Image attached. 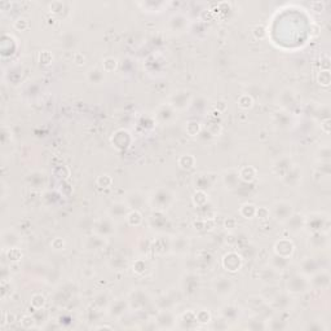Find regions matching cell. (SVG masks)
Wrapping results in <instances>:
<instances>
[{
	"label": "cell",
	"mask_w": 331,
	"mask_h": 331,
	"mask_svg": "<svg viewBox=\"0 0 331 331\" xmlns=\"http://www.w3.org/2000/svg\"><path fill=\"white\" fill-rule=\"evenodd\" d=\"M176 316L171 309L159 310L158 316L155 318V322L161 329H172L176 325Z\"/></svg>",
	"instance_id": "cell-22"
},
{
	"label": "cell",
	"mask_w": 331,
	"mask_h": 331,
	"mask_svg": "<svg viewBox=\"0 0 331 331\" xmlns=\"http://www.w3.org/2000/svg\"><path fill=\"white\" fill-rule=\"evenodd\" d=\"M318 79H320V83L322 86H329L330 84V72H329V70H322Z\"/></svg>",
	"instance_id": "cell-53"
},
{
	"label": "cell",
	"mask_w": 331,
	"mask_h": 331,
	"mask_svg": "<svg viewBox=\"0 0 331 331\" xmlns=\"http://www.w3.org/2000/svg\"><path fill=\"white\" fill-rule=\"evenodd\" d=\"M286 288L290 295H303L310 290L309 277H307L304 274L294 273L290 276L286 282Z\"/></svg>",
	"instance_id": "cell-2"
},
{
	"label": "cell",
	"mask_w": 331,
	"mask_h": 331,
	"mask_svg": "<svg viewBox=\"0 0 331 331\" xmlns=\"http://www.w3.org/2000/svg\"><path fill=\"white\" fill-rule=\"evenodd\" d=\"M197 320L201 324H206V322H209L210 321V314L206 312V310H199L198 313H197Z\"/></svg>",
	"instance_id": "cell-55"
},
{
	"label": "cell",
	"mask_w": 331,
	"mask_h": 331,
	"mask_svg": "<svg viewBox=\"0 0 331 331\" xmlns=\"http://www.w3.org/2000/svg\"><path fill=\"white\" fill-rule=\"evenodd\" d=\"M201 276L195 273V272H191V270L184 273L180 280L181 292L185 296H189V298L198 294L199 290H201Z\"/></svg>",
	"instance_id": "cell-3"
},
{
	"label": "cell",
	"mask_w": 331,
	"mask_h": 331,
	"mask_svg": "<svg viewBox=\"0 0 331 331\" xmlns=\"http://www.w3.org/2000/svg\"><path fill=\"white\" fill-rule=\"evenodd\" d=\"M320 158L321 162H329L330 161V148L329 146H324V148H321L320 151Z\"/></svg>",
	"instance_id": "cell-54"
},
{
	"label": "cell",
	"mask_w": 331,
	"mask_h": 331,
	"mask_svg": "<svg viewBox=\"0 0 331 331\" xmlns=\"http://www.w3.org/2000/svg\"><path fill=\"white\" fill-rule=\"evenodd\" d=\"M133 272H136L137 274H142L146 272V263L144 260H137L136 263L133 264Z\"/></svg>",
	"instance_id": "cell-52"
},
{
	"label": "cell",
	"mask_w": 331,
	"mask_h": 331,
	"mask_svg": "<svg viewBox=\"0 0 331 331\" xmlns=\"http://www.w3.org/2000/svg\"><path fill=\"white\" fill-rule=\"evenodd\" d=\"M282 180L288 187H296L302 181V169L298 166L294 165L291 168L288 169V172L282 177Z\"/></svg>",
	"instance_id": "cell-31"
},
{
	"label": "cell",
	"mask_w": 331,
	"mask_h": 331,
	"mask_svg": "<svg viewBox=\"0 0 331 331\" xmlns=\"http://www.w3.org/2000/svg\"><path fill=\"white\" fill-rule=\"evenodd\" d=\"M177 296L173 294V292H168V294H163L162 296H159L157 299V307H158L159 310H166V309H172L173 307L176 306Z\"/></svg>",
	"instance_id": "cell-32"
},
{
	"label": "cell",
	"mask_w": 331,
	"mask_h": 331,
	"mask_svg": "<svg viewBox=\"0 0 331 331\" xmlns=\"http://www.w3.org/2000/svg\"><path fill=\"white\" fill-rule=\"evenodd\" d=\"M291 296H290V294L288 292H278L277 295L274 296L272 300H270L268 304H269L273 309L276 310H280V312H284V310H287L288 308H290V306H291Z\"/></svg>",
	"instance_id": "cell-20"
},
{
	"label": "cell",
	"mask_w": 331,
	"mask_h": 331,
	"mask_svg": "<svg viewBox=\"0 0 331 331\" xmlns=\"http://www.w3.org/2000/svg\"><path fill=\"white\" fill-rule=\"evenodd\" d=\"M239 171V179H242L246 183H251L254 179L256 177V171L255 168H252V167H243V168L238 169Z\"/></svg>",
	"instance_id": "cell-42"
},
{
	"label": "cell",
	"mask_w": 331,
	"mask_h": 331,
	"mask_svg": "<svg viewBox=\"0 0 331 331\" xmlns=\"http://www.w3.org/2000/svg\"><path fill=\"white\" fill-rule=\"evenodd\" d=\"M256 207L254 205H251V203H245V205L242 206L241 207V215L243 216V217H246V219H252L254 216H256Z\"/></svg>",
	"instance_id": "cell-45"
},
{
	"label": "cell",
	"mask_w": 331,
	"mask_h": 331,
	"mask_svg": "<svg viewBox=\"0 0 331 331\" xmlns=\"http://www.w3.org/2000/svg\"><path fill=\"white\" fill-rule=\"evenodd\" d=\"M220 314L227 322H234L241 317V309L237 306L233 304H227L220 309Z\"/></svg>",
	"instance_id": "cell-33"
},
{
	"label": "cell",
	"mask_w": 331,
	"mask_h": 331,
	"mask_svg": "<svg viewBox=\"0 0 331 331\" xmlns=\"http://www.w3.org/2000/svg\"><path fill=\"white\" fill-rule=\"evenodd\" d=\"M273 250L274 254H277V255L284 256V258H291L294 251H295V247H294V243L290 239L282 238V239L276 242Z\"/></svg>",
	"instance_id": "cell-25"
},
{
	"label": "cell",
	"mask_w": 331,
	"mask_h": 331,
	"mask_svg": "<svg viewBox=\"0 0 331 331\" xmlns=\"http://www.w3.org/2000/svg\"><path fill=\"white\" fill-rule=\"evenodd\" d=\"M175 113H176V110L169 104L162 105V106H159L157 113H155V118L159 123H168L175 118Z\"/></svg>",
	"instance_id": "cell-30"
},
{
	"label": "cell",
	"mask_w": 331,
	"mask_h": 331,
	"mask_svg": "<svg viewBox=\"0 0 331 331\" xmlns=\"http://www.w3.org/2000/svg\"><path fill=\"white\" fill-rule=\"evenodd\" d=\"M266 328L273 329V330H282V329L287 328V321L281 320L280 317H277V318H272V320H270V325L268 324Z\"/></svg>",
	"instance_id": "cell-47"
},
{
	"label": "cell",
	"mask_w": 331,
	"mask_h": 331,
	"mask_svg": "<svg viewBox=\"0 0 331 331\" xmlns=\"http://www.w3.org/2000/svg\"><path fill=\"white\" fill-rule=\"evenodd\" d=\"M215 175L213 173H206L201 172L194 175L193 177V184H194L195 189L198 191H207L210 189H213V184H215V179H213Z\"/></svg>",
	"instance_id": "cell-13"
},
{
	"label": "cell",
	"mask_w": 331,
	"mask_h": 331,
	"mask_svg": "<svg viewBox=\"0 0 331 331\" xmlns=\"http://www.w3.org/2000/svg\"><path fill=\"white\" fill-rule=\"evenodd\" d=\"M106 247V238L97 236V234H91L83 238L82 248L87 252H97L102 248Z\"/></svg>",
	"instance_id": "cell-9"
},
{
	"label": "cell",
	"mask_w": 331,
	"mask_h": 331,
	"mask_svg": "<svg viewBox=\"0 0 331 331\" xmlns=\"http://www.w3.org/2000/svg\"><path fill=\"white\" fill-rule=\"evenodd\" d=\"M304 227H307L312 233L313 232H328L329 227V219L328 216L322 215V213H312V215L307 216Z\"/></svg>",
	"instance_id": "cell-8"
},
{
	"label": "cell",
	"mask_w": 331,
	"mask_h": 331,
	"mask_svg": "<svg viewBox=\"0 0 331 331\" xmlns=\"http://www.w3.org/2000/svg\"><path fill=\"white\" fill-rule=\"evenodd\" d=\"M60 44H61V47L66 50H71L79 44V39H78V36L75 35L74 33H65L61 35V39H60Z\"/></svg>",
	"instance_id": "cell-37"
},
{
	"label": "cell",
	"mask_w": 331,
	"mask_h": 331,
	"mask_svg": "<svg viewBox=\"0 0 331 331\" xmlns=\"http://www.w3.org/2000/svg\"><path fill=\"white\" fill-rule=\"evenodd\" d=\"M130 309V304L127 299H116L112 300V303L108 307V313L110 317L114 318H120L127 313V310Z\"/></svg>",
	"instance_id": "cell-15"
},
{
	"label": "cell",
	"mask_w": 331,
	"mask_h": 331,
	"mask_svg": "<svg viewBox=\"0 0 331 331\" xmlns=\"http://www.w3.org/2000/svg\"><path fill=\"white\" fill-rule=\"evenodd\" d=\"M110 266L113 269L122 270L127 266V258L123 255H116L110 259Z\"/></svg>",
	"instance_id": "cell-44"
},
{
	"label": "cell",
	"mask_w": 331,
	"mask_h": 331,
	"mask_svg": "<svg viewBox=\"0 0 331 331\" xmlns=\"http://www.w3.org/2000/svg\"><path fill=\"white\" fill-rule=\"evenodd\" d=\"M131 213V209L127 206V203L124 201L123 202H114L110 205L108 210V215L112 217L114 221H118V220H124L127 219L128 213Z\"/></svg>",
	"instance_id": "cell-14"
},
{
	"label": "cell",
	"mask_w": 331,
	"mask_h": 331,
	"mask_svg": "<svg viewBox=\"0 0 331 331\" xmlns=\"http://www.w3.org/2000/svg\"><path fill=\"white\" fill-rule=\"evenodd\" d=\"M21 236L16 229H7L1 233V246L4 250L18 247L21 245Z\"/></svg>",
	"instance_id": "cell-16"
},
{
	"label": "cell",
	"mask_w": 331,
	"mask_h": 331,
	"mask_svg": "<svg viewBox=\"0 0 331 331\" xmlns=\"http://www.w3.org/2000/svg\"><path fill=\"white\" fill-rule=\"evenodd\" d=\"M273 122L274 124L277 127H280V128H287V127H290V124L292 123V119L291 117L288 116V113L278 112L274 113Z\"/></svg>",
	"instance_id": "cell-39"
},
{
	"label": "cell",
	"mask_w": 331,
	"mask_h": 331,
	"mask_svg": "<svg viewBox=\"0 0 331 331\" xmlns=\"http://www.w3.org/2000/svg\"><path fill=\"white\" fill-rule=\"evenodd\" d=\"M87 79L92 84H101L105 80V70L98 66H92L87 71Z\"/></svg>",
	"instance_id": "cell-36"
},
{
	"label": "cell",
	"mask_w": 331,
	"mask_h": 331,
	"mask_svg": "<svg viewBox=\"0 0 331 331\" xmlns=\"http://www.w3.org/2000/svg\"><path fill=\"white\" fill-rule=\"evenodd\" d=\"M239 171L236 168H229L223 173V183L227 189L233 190L239 185Z\"/></svg>",
	"instance_id": "cell-28"
},
{
	"label": "cell",
	"mask_w": 331,
	"mask_h": 331,
	"mask_svg": "<svg viewBox=\"0 0 331 331\" xmlns=\"http://www.w3.org/2000/svg\"><path fill=\"white\" fill-rule=\"evenodd\" d=\"M211 286H213V292L220 298L231 296L234 292V287H236L233 280L228 277V276H224V274L216 276L213 280V282H211Z\"/></svg>",
	"instance_id": "cell-6"
},
{
	"label": "cell",
	"mask_w": 331,
	"mask_h": 331,
	"mask_svg": "<svg viewBox=\"0 0 331 331\" xmlns=\"http://www.w3.org/2000/svg\"><path fill=\"white\" fill-rule=\"evenodd\" d=\"M95 307L96 308H98V309H108L109 304L112 303V300H110V298H109V295L106 294V292H101V294H98L96 298H95Z\"/></svg>",
	"instance_id": "cell-41"
},
{
	"label": "cell",
	"mask_w": 331,
	"mask_h": 331,
	"mask_svg": "<svg viewBox=\"0 0 331 331\" xmlns=\"http://www.w3.org/2000/svg\"><path fill=\"white\" fill-rule=\"evenodd\" d=\"M242 263H243V258L238 252H228L227 255L223 258V266L228 272H232V273L241 269Z\"/></svg>",
	"instance_id": "cell-17"
},
{
	"label": "cell",
	"mask_w": 331,
	"mask_h": 331,
	"mask_svg": "<svg viewBox=\"0 0 331 331\" xmlns=\"http://www.w3.org/2000/svg\"><path fill=\"white\" fill-rule=\"evenodd\" d=\"M294 163H292L291 158L287 155H284L281 158H278L276 162L273 163V172L277 175L278 177H284L286 173L288 172V169L291 168Z\"/></svg>",
	"instance_id": "cell-27"
},
{
	"label": "cell",
	"mask_w": 331,
	"mask_h": 331,
	"mask_svg": "<svg viewBox=\"0 0 331 331\" xmlns=\"http://www.w3.org/2000/svg\"><path fill=\"white\" fill-rule=\"evenodd\" d=\"M191 100H193V96L189 91H177L169 98V105L175 110H184L191 104Z\"/></svg>",
	"instance_id": "cell-10"
},
{
	"label": "cell",
	"mask_w": 331,
	"mask_h": 331,
	"mask_svg": "<svg viewBox=\"0 0 331 331\" xmlns=\"http://www.w3.org/2000/svg\"><path fill=\"white\" fill-rule=\"evenodd\" d=\"M112 144L118 150H126L132 144V136L127 130H118L113 133Z\"/></svg>",
	"instance_id": "cell-12"
},
{
	"label": "cell",
	"mask_w": 331,
	"mask_h": 331,
	"mask_svg": "<svg viewBox=\"0 0 331 331\" xmlns=\"http://www.w3.org/2000/svg\"><path fill=\"white\" fill-rule=\"evenodd\" d=\"M189 247H190V242L185 236H177L171 239V251L177 255H185L189 251Z\"/></svg>",
	"instance_id": "cell-26"
},
{
	"label": "cell",
	"mask_w": 331,
	"mask_h": 331,
	"mask_svg": "<svg viewBox=\"0 0 331 331\" xmlns=\"http://www.w3.org/2000/svg\"><path fill=\"white\" fill-rule=\"evenodd\" d=\"M307 329H309V330H322V329H325V328L321 324H313V325H308Z\"/></svg>",
	"instance_id": "cell-56"
},
{
	"label": "cell",
	"mask_w": 331,
	"mask_h": 331,
	"mask_svg": "<svg viewBox=\"0 0 331 331\" xmlns=\"http://www.w3.org/2000/svg\"><path fill=\"white\" fill-rule=\"evenodd\" d=\"M188 26V18L185 17L181 13H177V15H173L172 17L169 18V29L175 31V33H181L185 30V27Z\"/></svg>",
	"instance_id": "cell-35"
},
{
	"label": "cell",
	"mask_w": 331,
	"mask_h": 331,
	"mask_svg": "<svg viewBox=\"0 0 331 331\" xmlns=\"http://www.w3.org/2000/svg\"><path fill=\"white\" fill-rule=\"evenodd\" d=\"M269 213L278 223H286L294 213V205L288 201H277L274 202L270 207Z\"/></svg>",
	"instance_id": "cell-5"
},
{
	"label": "cell",
	"mask_w": 331,
	"mask_h": 331,
	"mask_svg": "<svg viewBox=\"0 0 331 331\" xmlns=\"http://www.w3.org/2000/svg\"><path fill=\"white\" fill-rule=\"evenodd\" d=\"M291 264V258H284V256L277 255V254H274L270 256L269 260V265L272 268H274L278 272H282V270H286Z\"/></svg>",
	"instance_id": "cell-34"
},
{
	"label": "cell",
	"mask_w": 331,
	"mask_h": 331,
	"mask_svg": "<svg viewBox=\"0 0 331 331\" xmlns=\"http://www.w3.org/2000/svg\"><path fill=\"white\" fill-rule=\"evenodd\" d=\"M27 181L33 188H42L46 184V175L40 171H34L27 176Z\"/></svg>",
	"instance_id": "cell-40"
},
{
	"label": "cell",
	"mask_w": 331,
	"mask_h": 331,
	"mask_svg": "<svg viewBox=\"0 0 331 331\" xmlns=\"http://www.w3.org/2000/svg\"><path fill=\"white\" fill-rule=\"evenodd\" d=\"M296 102L298 101H296L295 92L290 90V88H284L280 94V96H278V105H281L282 108L286 109V110L295 108Z\"/></svg>",
	"instance_id": "cell-24"
},
{
	"label": "cell",
	"mask_w": 331,
	"mask_h": 331,
	"mask_svg": "<svg viewBox=\"0 0 331 331\" xmlns=\"http://www.w3.org/2000/svg\"><path fill=\"white\" fill-rule=\"evenodd\" d=\"M127 300L130 304V309L132 310H142L151 304L150 294L146 291V288L141 287L133 288Z\"/></svg>",
	"instance_id": "cell-4"
},
{
	"label": "cell",
	"mask_w": 331,
	"mask_h": 331,
	"mask_svg": "<svg viewBox=\"0 0 331 331\" xmlns=\"http://www.w3.org/2000/svg\"><path fill=\"white\" fill-rule=\"evenodd\" d=\"M310 288L314 290H328L330 287V274L328 269L317 270L316 273L309 277Z\"/></svg>",
	"instance_id": "cell-11"
},
{
	"label": "cell",
	"mask_w": 331,
	"mask_h": 331,
	"mask_svg": "<svg viewBox=\"0 0 331 331\" xmlns=\"http://www.w3.org/2000/svg\"><path fill=\"white\" fill-rule=\"evenodd\" d=\"M309 246L314 250H325L329 247L328 232H313L309 237Z\"/></svg>",
	"instance_id": "cell-23"
},
{
	"label": "cell",
	"mask_w": 331,
	"mask_h": 331,
	"mask_svg": "<svg viewBox=\"0 0 331 331\" xmlns=\"http://www.w3.org/2000/svg\"><path fill=\"white\" fill-rule=\"evenodd\" d=\"M118 62L114 57H106L102 61V69L105 70V72H112L113 70H116Z\"/></svg>",
	"instance_id": "cell-48"
},
{
	"label": "cell",
	"mask_w": 331,
	"mask_h": 331,
	"mask_svg": "<svg viewBox=\"0 0 331 331\" xmlns=\"http://www.w3.org/2000/svg\"><path fill=\"white\" fill-rule=\"evenodd\" d=\"M124 202L131 210L140 211L145 205V194L140 190H131L127 193Z\"/></svg>",
	"instance_id": "cell-21"
},
{
	"label": "cell",
	"mask_w": 331,
	"mask_h": 331,
	"mask_svg": "<svg viewBox=\"0 0 331 331\" xmlns=\"http://www.w3.org/2000/svg\"><path fill=\"white\" fill-rule=\"evenodd\" d=\"M238 104H239V106L243 109H248L251 108L252 104H254V100H252V97L250 96V95H245V96H241L239 97V100H238Z\"/></svg>",
	"instance_id": "cell-49"
},
{
	"label": "cell",
	"mask_w": 331,
	"mask_h": 331,
	"mask_svg": "<svg viewBox=\"0 0 331 331\" xmlns=\"http://www.w3.org/2000/svg\"><path fill=\"white\" fill-rule=\"evenodd\" d=\"M321 263L316 258H312V256H307L304 259L300 261L299 264V272L307 277H310L312 274H314L317 270H320ZM321 269H322V266H321Z\"/></svg>",
	"instance_id": "cell-18"
},
{
	"label": "cell",
	"mask_w": 331,
	"mask_h": 331,
	"mask_svg": "<svg viewBox=\"0 0 331 331\" xmlns=\"http://www.w3.org/2000/svg\"><path fill=\"white\" fill-rule=\"evenodd\" d=\"M179 166L183 169H191L195 166V158L191 154H184L179 158Z\"/></svg>",
	"instance_id": "cell-43"
},
{
	"label": "cell",
	"mask_w": 331,
	"mask_h": 331,
	"mask_svg": "<svg viewBox=\"0 0 331 331\" xmlns=\"http://www.w3.org/2000/svg\"><path fill=\"white\" fill-rule=\"evenodd\" d=\"M281 277V272H278L272 266H266L260 272V280L265 284H277Z\"/></svg>",
	"instance_id": "cell-29"
},
{
	"label": "cell",
	"mask_w": 331,
	"mask_h": 331,
	"mask_svg": "<svg viewBox=\"0 0 331 331\" xmlns=\"http://www.w3.org/2000/svg\"><path fill=\"white\" fill-rule=\"evenodd\" d=\"M175 199V193L169 190L168 188L162 187L151 191V194L149 195V205L154 211H166L173 205Z\"/></svg>",
	"instance_id": "cell-1"
},
{
	"label": "cell",
	"mask_w": 331,
	"mask_h": 331,
	"mask_svg": "<svg viewBox=\"0 0 331 331\" xmlns=\"http://www.w3.org/2000/svg\"><path fill=\"white\" fill-rule=\"evenodd\" d=\"M149 225L154 231L165 232L169 227V221L167 216L165 215V211H154L149 216Z\"/></svg>",
	"instance_id": "cell-19"
},
{
	"label": "cell",
	"mask_w": 331,
	"mask_h": 331,
	"mask_svg": "<svg viewBox=\"0 0 331 331\" xmlns=\"http://www.w3.org/2000/svg\"><path fill=\"white\" fill-rule=\"evenodd\" d=\"M304 223H306V217L303 215H295L292 213V216L290 219L286 221L288 227V231L292 232V233H298L304 228Z\"/></svg>",
	"instance_id": "cell-38"
},
{
	"label": "cell",
	"mask_w": 331,
	"mask_h": 331,
	"mask_svg": "<svg viewBox=\"0 0 331 331\" xmlns=\"http://www.w3.org/2000/svg\"><path fill=\"white\" fill-rule=\"evenodd\" d=\"M44 303H46V299H44L43 295H40V294H35V295L31 298V304L35 307L36 309H40V308L44 306Z\"/></svg>",
	"instance_id": "cell-51"
},
{
	"label": "cell",
	"mask_w": 331,
	"mask_h": 331,
	"mask_svg": "<svg viewBox=\"0 0 331 331\" xmlns=\"http://www.w3.org/2000/svg\"><path fill=\"white\" fill-rule=\"evenodd\" d=\"M127 221H128L130 225H132V227H137V225H140L141 221H142V216H141V213H139V211L132 210V211L128 213V216H127Z\"/></svg>",
	"instance_id": "cell-46"
},
{
	"label": "cell",
	"mask_w": 331,
	"mask_h": 331,
	"mask_svg": "<svg viewBox=\"0 0 331 331\" xmlns=\"http://www.w3.org/2000/svg\"><path fill=\"white\" fill-rule=\"evenodd\" d=\"M92 232L104 238L110 237L116 232V221L109 215L105 217H98V219L94 220Z\"/></svg>",
	"instance_id": "cell-7"
},
{
	"label": "cell",
	"mask_w": 331,
	"mask_h": 331,
	"mask_svg": "<svg viewBox=\"0 0 331 331\" xmlns=\"http://www.w3.org/2000/svg\"><path fill=\"white\" fill-rule=\"evenodd\" d=\"M199 131H201L199 123H197V122L187 123V132L189 133L190 136H195L197 133H199Z\"/></svg>",
	"instance_id": "cell-50"
}]
</instances>
